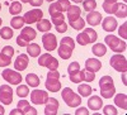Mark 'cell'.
Returning a JSON list of instances; mask_svg holds the SVG:
<instances>
[{"label": "cell", "mask_w": 127, "mask_h": 115, "mask_svg": "<svg viewBox=\"0 0 127 115\" xmlns=\"http://www.w3.org/2000/svg\"><path fill=\"white\" fill-rule=\"evenodd\" d=\"M99 87H100V95L104 99H111L116 94V87L113 83V78L111 76H103L99 80Z\"/></svg>", "instance_id": "cell-1"}, {"label": "cell", "mask_w": 127, "mask_h": 115, "mask_svg": "<svg viewBox=\"0 0 127 115\" xmlns=\"http://www.w3.org/2000/svg\"><path fill=\"white\" fill-rule=\"evenodd\" d=\"M74 48H75V40H74L71 37H64L61 39V43H60L57 53L62 59H69L72 55Z\"/></svg>", "instance_id": "cell-2"}, {"label": "cell", "mask_w": 127, "mask_h": 115, "mask_svg": "<svg viewBox=\"0 0 127 115\" xmlns=\"http://www.w3.org/2000/svg\"><path fill=\"white\" fill-rule=\"evenodd\" d=\"M60 80V72L57 70H50L47 74V80L45 82V86L51 92H57L61 90V82Z\"/></svg>", "instance_id": "cell-3"}, {"label": "cell", "mask_w": 127, "mask_h": 115, "mask_svg": "<svg viewBox=\"0 0 127 115\" xmlns=\"http://www.w3.org/2000/svg\"><path fill=\"white\" fill-rule=\"evenodd\" d=\"M61 97L70 108H78L81 104V96L78 95L76 92H74L70 87H65L61 91Z\"/></svg>", "instance_id": "cell-4"}, {"label": "cell", "mask_w": 127, "mask_h": 115, "mask_svg": "<svg viewBox=\"0 0 127 115\" xmlns=\"http://www.w3.org/2000/svg\"><path fill=\"white\" fill-rule=\"evenodd\" d=\"M36 37H37V32L33 28L24 27L22 28V32H20V34L17 38V44L19 47H27L32 40L36 39Z\"/></svg>", "instance_id": "cell-5"}, {"label": "cell", "mask_w": 127, "mask_h": 115, "mask_svg": "<svg viewBox=\"0 0 127 115\" xmlns=\"http://www.w3.org/2000/svg\"><path fill=\"white\" fill-rule=\"evenodd\" d=\"M104 40H105V44H107L113 52H116V53H121V52L126 51V48H127L126 42L120 39L118 37L113 36V34H108L104 38Z\"/></svg>", "instance_id": "cell-6"}, {"label": "cell", "mask_w": 127, "mask_h": 115, "mask_svg": "<svg viewBox=\"0 0 127 115\" xmlns=\"http://www.w3.org/2000/svg\"><path fill=\"white\" fill-rule=\"evenodd\" d=\"M97 39H98V34L93 28H85L76 37V40H78V43L80 46H87V44L94 43Z\"/></svg>", "instance_id": "cell-7"}, {"label": "cell", "mask_w": 127, "mask_h": 115, "mask_svg": "<svg viewBox=\"0 0 127 115\" xmlns=\"http://www.w3.org/2000/svg\"><path fill=\"white\" fill-rule=\"evenodd\" d=\"M38 65L41 67H46L48 70H57L59 61L55 57H52L50 53H43V55H41L39 58H38Z\"/></svg>", "instance_id": "cell-8"}, {"label": "cell", "mask_w": 127, "mask_h": 115, "mask_svg": "<svg viewBox=\"0 0 127 115\" xmlns=\"http://www.w3.org/2000/svg\"><path fill=\"white\" fill-rule=\"evenodd\" d=\"M109 65L118 72H126L127 71V59L122 55H114L109 59Z\"/></svg>", "instance_id": "cell-9"}, {"label": "cell", "mask_w": 127, "mask_h": 115, "mask_svg": "<svg viewBox=\"0 0 127 115\" xmlns=\"http://www.w3.org/2000/svg\"><path fill=\"white\" fill-rule=\"evenodd\" d=\"M1 76L3 78L9 82L10 85H19L20 82H22V75L19 74V72L17 71H13V70H10V68H5L3 72H1Z\"/></svg>", "instance_id": "cell-10"}, {"label": "cell", "mask_w": 127, "mask_h": 115, "mask_svg": "<svg viewBox=\"0 0 127 115\" xmlns=\"http://www.w3.org/2000/svg\"><path fill=\"white\" fill-rule=\"evenodd\" d=\"M14 55V48L12 46H5L0 52V67H6L12 62V57Z\"/></svg>", "instance_id": "cell-11"}, {"label": "cell", "mask_w": 127, "mask_h": 115, "mask_svg": "<svg viewBox=\"0 0 127 115\" xmlns=\"http://www.w3.org/2000/svg\"><path fill=\"white\" fill-rule=\"evenodd\" d=\"M48 100V94L43 90H33L31 92V101L34 105H43Z\"/></svg>", "instance_id": "cell-12"}, {"label": "cell", "mask_w": 127, "mask_h": 115, "mask_svg": "<svg viewBox=\"0 0 127 115\" xmlns=\"http://www.w3.org/2000/svg\"><path fill=\"white\" fill-rule=\"evenodd\" d=\"M67 72H69V78L71 82L74 83H79L81 82V77H80V65L78 62H71L67 67Z\"/></svg>", "instance_id": "cell-13"}, {"label": "cell", "mask_w": 127, "mask_h": 115, "mask_svg": "<svg viewBox=\"0 0 127 115\" xmlns=\"http://www.w3.org/2000/svg\"><path fill=\"white\" fill-rule=\"evenodd\" d=\"M0 101L4 105H10L13 102V89L9 85L0 86Z\"/></svg>", "instance_id": "cell-14"}, {"label": "cell", "mask_w": 127, "mask_h": 115, "mask_svg": "<svg viewBox=\"0 0 127 115\" xmlns=\"http://www.w3.org/2000/svg\"><path fill=\"white\" fill-rule=\"evenodd\" d=\"M42 43H43V47L46 51L52 52L57 48V39L56 36L52 34V33H46L42 37Z\"/></svg>", "instance_id": "cell-15"}, {"label": "cell", "mask_w": 127, "mask_h": 115, "mask_svg": "<svg viewBox=\"0 0 127 115\" xmlns=\"http://www.w3.org/2000/svg\"><path fill=\"white\" fill-rule=\"evenodd\" d=\"M42 17H43V12L39 9H33V10H29V12H27L23 17L24 22L27 24H33V23H37L39 22V20L42 19Z\"/></svg>", "instance_id": "cell-16"}, {"label": "cell", "mask_w": 127, "mask_h": 115, "mask_svg": "<svg viewBox=\"0 0 127 115\" xmlns=\"http://www.w3.org/2000/svg\"><path fill=\"white\" fill-rule=\"evenodd\" d=\"M59 106H60V104H59L57 99L48 97V100L46 102V108H45V114L46 115H56L59 111Z\"/></svg>", "instance_id": "cell-17"}, {"label": "cell", "mask_w": 127, "mask_h": 115, "mask_svg": "<svg viewBox=\"0 0 127 115\" xmlns=\"http://www.w3.org/2000/svg\"><path fill=\"white\" fill-rule=\"evenodd\" d=\"M28 63H29V59H28V56L24 55V53H20L17 59L14 61V68L17 71H24L27 67H28Z\"/></svg>", "instance_id": "cell-18"}, {"label": "cell", "mask_w": 127, "mask_h": 115, "mask_svg": "<svg viewBox=\"0 0 127 115\" xmlns=\"http://www.w3.org/2000/svg\"><path fill=\"white\" fill-rule=\"evenodd\" d=\"M102 27L105 32H113V30L117 29V20L113 17H107V18L103 19Z\"/></svg>", "instance_id": "cell-19"}, {"label": "cell", "mask_w": 127, "mask_h": 115, "mask_svg": "<svg viewBox=\"0 0 127 115\" xmlns=\"http://www.w3.org/2000/svg\"><path fill=\"white\" fill-rule=\"evenodd\" d=\"M87 22H88V24H90L92 27L99 25L100 22H102V14H100L99 12H95V10H93V12H89L88 15H87Z\"/></svg>", "instance_id": "cell-20"}, {"label": "cell", "mask_w": 127, "mask_h": 115, "mask_svg": "<svg viewBox=\"0 0 127 115\" xmlns=\"http://www.w3.org/2000/svg\"><path fill=\"white\" fill-rule=\"evenodd\" d=\"M102 68V62L97 58H89L85 61V70L90 72H98Z\"/></svg>", "instance_id": "cell-21"}, {"label": "cell", "mask_w": 127, "mask_h": 115, "mask_svg": "<svg viewBox=\"0 0 127 115\" xmlns=\"http://www.w3.org/2000/svg\"><path fill=\"white\" fill-rule=\"evenodd\" d=\"M103 106V101H102V97L94 95L92 96L89 100H88V108L92 109L93 111H97V110H100Z\"/></svg>", "instance_id": "cell-22"}, {"label": "cell", "mask_w": 127, "mask_h": 115, "mask_svg": "<svg viewBox=\"0 0 127 115\" xmlns=\"http://www.w3.org/2000/svg\"><path fill=\"white\" fill-rule=\"evenodd\" d=\"M18 108H19L20 110H22L23 115H26V114L37 115V110H36L34 108H32L27 100H20V101H18Z\"/></svg>", "instance_id": "cell-23"}, {"label": "cell", "mask_w": 127, "mask_h": 115, "mask_svg": "<svg viewBox=\"0 0 127 115\" xmlns=\"http://www.w3.org/2000/svg\"><path fill=\"white\" fill-rule=\"evenodd\" d=\"M81 17V9L76 5H70V8L67 9V19L69 22H74Z\"/></svg>", "instance_id": "cell-24"}, {"label": "cell", "mask_w": 127, "mask_h": 115, "mask_svg": "<svg viewBox=\"0 0 127 115\" xmlns=\"http://www.w3.org/2000/svg\"><path fill=\"white\" fill-rule=\"evenodd\" d=\"M114 104L121 109L126 110L127 109V95L126 94H117L114 97Z\"/></svg>", "instance_id": "cell-25"}, {"label": "cell", "mask_w": 127, "mask_h": 115, "mask_svg": "<svg viewBox=\"0 0 127 115\" xmlns=\"http://www.w3.org/2000/svg\"><path fill=\"white\" fill-rule=\"evenodd\" d=\"M78 91H79V95H80L81 97H88V96L92 95V92H93L94 90L88 85V83H81V85L78 86Z\"/></svg>", "instance_id": "cell-26"}, {"label": "cell", "mask_w": 127, "mask_h": 115, "mask_svg": "<svg viewBox=\"0 0 127 115\" xmlns=\"http://www.w3.org/2000/svg\"><path fill=\"white\" fill-rule=\"evenodd\" d=\"M92 52L97 57H102V56H104L105 53H107V47H105L104 44H102V43H95L92 48Z\"/></svg>", "instance_id": "cell-27"}, {"label": "cell", "mask_w": 127, "mask_h": 115, "mask_svg": "<svg viewBox=\"0 0 127 115\" xmlns=\"http://www.w3.org/2000/svg\"><path fill=\"white\" fill-rule=\"evenodd\" d=\"M27 52L31 57H38L41 55V47L37 43H29L27 46Z\"/></svg>", "instance_id": "cell-28"}, {"label": "cell", "mask_w": 127, "mask_h": 115, "mask_svg": "<svg viewBox=\"0 0 127 115\" xmlns=\"http://www.w3.org/2000/svg\"><path fill=\"white\" fill-rule=\"evenodd\" d=\"M80 77H81V81L92 82L95 78V72H90L88 70H80Z\"/></svg>", "instance_id": "cell-29"}, {"label": "cell", "mask_w": 127, "mask_h": 115, "mask_svg": "<svg viewBox=\"0 0 127 115\" xmlns=\"http://www.w3.org/2000/svg\"><path fill=\"white\" fill-rule=\"evenodd\" d=\"M26 81L31 87H37L39 85V77L36 74H28L26 76Z\"/></svg>", "instance_id": "cell-30"}, {"label": "cell", "mask_w": 127, "mask_h": 115, "mask_svg": "<svg viewBox=\"0 0 127 115\" xmlns=\"http://www.w3.org/2000/svg\"><path fill=\"white\" fill-rule=\"evenodd\" d=\"M24 19L22 17H18V15H14L13 19L10 20V25H12L13 29H20V28H23L24 25Z\"/></svg>", "instance_id": "cell-31"}, {"label": "cell", "mask_w": 127, "mask_h": 115, "mask_svg": "<svg viewBox=\"0 0 127 115\" xmlns=\"http://www.w3.org/2000/svg\"><path fill=\"white\" fill-rule=\"evenodd\" d=\"M114 15L117 18H126L127 17V5L122 4V3H118V6L114 12Z\"/></svg>", "instance_id": "cell-32"}, {"label": "cell", "mask_w": 127, "mask_h": 115, "mask_svg": "<svg viewBox=\"0 0 127 115\" xmlns=\"http://www.w3.org/2000/svg\"><path fill=\"white\" fill-rule=\"evenodd\" d=\"M37 29L41 32H48L51 29V22L47 19H41L39 22H37Z\"/></svg>", "instance_id": "cell-33"}, {"label": "cell", "mask_w": 127, "mask_h": 115, "mask_svg": "<svg viewBox=\"0 0 127 115\" xmlns=\"http://www.w3.org/2000/svg\"><path fill=\"white\" fill-rule=\"evenodd\" d=\"M22 4H20L19 1H13L12 4H10V6H9V13L10 14H13V15H18V14H20V12H22Z\"/></svg>", "instance_id": "cell-34"}, {"label": "cell", "mask_w": 127, "mask_h": 115, "mask_svg": "<svg viewBox=\"0 0 127 115\" xmlns=\"http://www.w3.org/2000/svg\"><path fill=\"white\" fill-rule=\"evenodd\" d=\"M51 18H52V24H54L55 27L56 25H60L61 23L65 22V15H64L62 13H54V14H51Z\"/></svg>", "instance_id": "cell-35"}, {"label": "cell", "mask_w": 127, "mask_h": 115, "mask_svg": "<svg viewBox=\"0 0 127 115\" xmlns=\"http://www.w3.org/2000/svg\"><path fill=\"white\" fill-rule=\"evenodd\" d=\"M83 8L85 12H93L97 8V1L95 0H83Z\"/></svg>", "instance_id": "cell-36"}, {"label": "cell", "mask_w": 127, "mask_h": 115, "mask_svg": "<svg viewBox=\"0 0 127 115\" xmlns=\"http://www.w3.org/2000/svg\"><path fill=\"white\" fill-rule=\"evenodd\" d=\"M69 24L71 25V28H74L75 30H81V29H84V27H85V20L80 17L79 19L74 20V22H69Z\"/></svg>", "instance_id": "cell-37"}, {"label": "cell", "mask_w": 127, "mask_h": 115, "mask_svg": "<svg viewBox=\"0 0 127 115\" xmlns=\"http://www.w3.org/2000/svg\"><path fill=\"white\" fill-rule=\"evenodd\" d=\"M0 37H1L3 39L8 40L13 37V29L10 28V27H4L0 29Z\"/></svg>", "instance_id": "cell-38"}, {"label": "cell", "mask_w": 127, "mask_h": 115, "mask_svg": "<svg viewBox=\"0 0 127 115\" xmlns=\"http://www.w3.org/2000/svg\"><path fill=\"white\" fill-rule=\"evenodd\" d=\"M15 92H17V95H18L19 97H22V99L29 95L28 86H26V85H18V87H17Z\"/></svg>", "instance_id": "cell-39"}, {"label": "cell", "mask_w": 127, "mask_h": 115, "mask_svg": "<svg viewBox=\"0 0 127 115\" xmlns=\"http://www.w3.org/2000/svg\"><path fill=\"white\" fill-rule=\"evenodd\" d=\"M103 114L104 115H117L118 111H117V109H116L114 106H112V105H105L103 108Z\"/></svg>", "instance_id": "cell-40"}, {"label": "cell", "mask_w": 127, "mask_h": 115, "mask_svg": "<svg viewBox=\"0 0 127 115\" xmlns=\"http://www.w3.org/2000/svg\"><path fill=\"white\" fill-rule=\"evenodd\" d=\"M57 3H59V5H60V8H61V10H62V13L64 12H67V9L70 8V1L69 0H57Z\"/></svg>", "instance_id": "cell-41"}, {"label": "cell", "mask_w": 127, "mask_h": 115, "mask_svg": "<svg viewBox=\"0 0 127 115\" xmlns=\"http://www.w3.org/2000/svg\"><path fill=\"white\" fill-rule=\"evenodd\" d=\"M126 28H127V23H126V22H125V23H123V24H122V25H121V27L118 28V34H120V36H121V37H122L123 39H126V38H127Z\"/></svg>", "instance_id": "cell-42"}, {"label": "cell", "mask_w": 127, "mask_h": 115, "mask_svg": "<svg viewBox=\"0 0 127 115\" xmlns=\"http://www.w3.org/2000/svg\"><path fill=\"white\" fill-rule=\"evenodd\" d=\"M55 28H56V30H57L59 33H65L66 30H67V24L64 22V23H61L60 25H56Z\"/></svg>", "instance_id": "cell-43"}, {"label": "cell", "mask_w": 127, "mask_h": 115, "mask_svg": "<svg viewBox=\"0 0 127 115\" xmlns=\"http://www.w3.org/2000/svg\"><path fill=\"white\" fill-rule=\"evenodd\" d=\"M89 115V111H88V109L87 108H79L76 111H75V115Z\"/></svg>", "instance_id": "cell-44"}, {"label": "cell", "mask_w": 127, "mask_h": 115, "mask_svg": "<svg viewBox=\"0 0 127 115\" xmlns=\"http://www.w3.org/2000/svg\"><path fill=\"white\" fill-rule=\"evenodd\" d=\"M45 0H29V3L32 6H41L42 4H43Z\"/></svg>", "instance_id": "cell-45"}, {"label": "cell", "mask_w": 127, "mask_h": 115, "mask_svg": "<svg viewBox=\"0 0 127 115\" xmlns=\"http://www.w3.org/2000/svg\"><path fill=\"white\" fill-rule=\"evenodd\" d=\"M10 115H23V113H22V110H20L19 108H17V109L10 111Z\"/></svg>", "instance_id": "cell-46"}, {"label": "cell", "mask_w": 127, "mask_h": 115, "mask_svg": "<svg viewBox=\"0 0 127 115\" xmlns=\"http://www.w3.org/2000/svg\"><path fill=\"white\" fill-rule=\"evenodd\" d=\"M114 3H117V0H104L103 4H114Z\"/></svg>", "instance_id": "cell-47"}, {"label": "cell", "mask_w": 127, "mask_h": 115, "mask_svg": "<svg viewBox=\"0 0 127 115\" xmlns=\"http://www.w3.org/2000/svg\"><path fill=\"white\" fill-rule=\"evenodd\" d=\"M4 114H5V110H4V108L1 105H0V115H4Z\"/></svg>", "instance_id": "cell-48"}, {"label": "cell", "mask_w": 127, "mask_h": 115, "mask_svg": "<svg viewBox=\"0 0 127 115\" xmlns=\"http://www.w3.org/2000/svg\"><path fill=\"white\" fill-rule=\"evenodd\" d=\"M126 72H123V85H127V82H126Z\"/></svg>", "instance_id": "cell-49"}, {"label": "cell", "mask_w": 127, "mask_h": 115, "mask_svg": "<svg viewBox=\"0 0 127 115\" xmlns=\"http://www.w3.org/2000/svg\"><path fill=\"white\" fill-rule=\"evenodd\" d=\"M72 1H74V3H76V4H78V3H81V1H83V0H72Z\"/></svg>", "instance_id": "cell-50"}, {"label": "cell", "mask_w": 127, "mask_h": 115, "mask_svg": "<svg viewBox=\"0 0 127 115\" xmlns=\"http://www.w3.org/2000/svg\"><path fill=\"white\" fill-rule=\"evenodd\" d=\"M22 3H29V0H20Z\"/></svg>", "instance_id": "cell-51"}, {"label": "cell", "mask_w": 127, "mask_h": 115, "mask_svg": "<svg viewBox=\"0 0 127 115\" xmlns=\"http://www.w3.org/2000/svg\"><path fill=\"white\" fill-rule=\"evenodd\" d=\"M1 23H3V19H1V18H0V25H1Z\"/></svg>", "instance_id": "cell-52"}, {"label": "cell", "mask_w": 127, "mask_h": 115, "mask_svg": "<svg viewBox=\"0 0 127 115\" xmlns=\"http://www.w3.org/2000/svg\"><path fill=\"white\" fill-rule=\"evenodd\" d=\"M46 1H50V3H52V1H54V0H46Z\"/></svg>", "instance_id": "cell-53"}, {"label": "cell", "mask_w": 127, "mask_h": 115, "mask_svg": "<svg viewBox=\"0 0 127 115\" xmlns=\"http://www.w3.org/2000/svg\"><path fill=\"white\" fill-rule=\"evenodd\" d=\"M0 10H1V4H0Z\"/></svg>", "instance_id": "cell-54"}, {"label": "cell", "mask_w": 127, "mask_h": 115, "mask_svg": "<svg viewBox=\"0 0 127 115\" xmlns=\"http://www.w3.org/2000/svg\"><path fill=\"white\" fill-rule=\"evenodd\" d=\"M13 1H15V0H13Z\"/></svg>", "instance_id": "cell-55"}]
</instances>
